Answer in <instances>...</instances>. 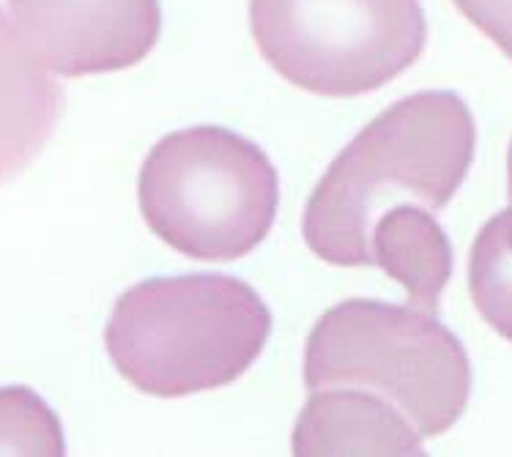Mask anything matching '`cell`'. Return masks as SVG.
Returning a JSON list of instances; mask_svg holds the SVG:
<instances>
[{"label": "cell", "mask_w": 512, "mask_h": 457, "mask_svg": "<svg viewBox=\"0 0 512 457\" xmlns=\"http://www.w3.org/2000/svg\"><path fill=\"white\" fill-rule=\"evenodd\" d=\"M507 192H510V200H512V143H510V154H507Z\"/></svg>", "instance_id": "4fadbf2b"}, {"label": "cell", "mask_w": 512, "mask_h": 457, "mask_svg": "<svg viewBox=\"0 0 512 457\" xmlns=\"http://www.w3.org/2000/svg\"><path fill=\"white\" fill-rule=\"evenodd\" d=\"M370 263L406 288L411 307L436 315L455 258L433 211L414 203H395L373 222Z\"/></svg>", "instance_id": "9c48e42d"}, {"label": "cell", "mask_w": 512, "mask_h": 457, "mask_svg": "<svg viewBox=\"0 0 512 457\" xmlns=\"http://www.w3.org/2000/svg\"><path fill=\"white\" fill-rule=\"evenodd\" d=\"M33 55L61 77L129 69L162 33L159 0H6Z\"/></svg>", "instance_id": "8992f818"}, {"label": "cell", "mask_w": 512, "mask_h": 457, "mask_svg": "<svg viewBox=\"0 0 512 457\" xmlns=\"http://www.w3.org/2000/svg\"><path fill=\"white\" fill-rule=\"evenodd\" d=\"M143 219L168 247L195 260H236L277 217L280 181L269 156L225 126H189L151 148L137 178Z\"/></svg>", "instance_id": "277c9868"}, {"label": "cell", "mask_w": 512, "mask_h": 457, "mask_svg": "<svg viewBox=\"0 0 512 457\" xmlns=\"http://www.w3.org/2000/svg\"><path fill=\"white\" fill-rule=\"evenodd\" d=\"M304 384L310 392L351 386L384 397L425 441L447 433L469 406L471 364L436 315L411 304L345 299L307 337Z\"/></svg>", "instance_id": "3957f363"}, {"label": "cell", "mask_w": 512, "mask_h": 457, "mask_svg": "<svg viewBox=\"0 0 512 457\" xmlns=\"http://www.w3.org/2000/svg\"><path fill=\"white\" fill-rule=\"evenodd\" d=\"M272 334V312L228 274L154 277L115 302L105 345L115 370L154 397L220 389L250 370Z\"/></svg>", "instance_id": "7a4b0ae2"}, {"label": "cell", "mask_w": 512, "mask_h": 457, "mask_svg": "<svg viewBox=\"0 0 512 457\" xmlns=\"http://www.w3.org/2000/svg\"><path fill=\"white\" fill-rule=\"evenodd\" d=\"M452 3L512 61V0H452Z\"/></svg>", "instance_id": "7c38bea8"}, {"label": "cell", "mask_w": 512, "mask_h": 457, "mask_svg": "<svg viewBox=\"0 0 512 457\" xmlns=\"http://www.w3.org/2000/svg\"><path fill=\"white\" fill-rule=\"evenodd\" d=\"M0 455H66L61 419L28 386H0Z\"/></svg>", "instance_id": "8fae6325"}, {"label": "cell", "mask_w": 512, "mask_h": 457, "mask_svg": "<svg viewBox=\"0 0 512 457\" xmlns=\"http://www.w3.org/2000/svg\"><path fill=\"white\" fill-rule=\"evenodd\" d=\"M477 126L452 91H419L376 115L337 154L304 208L307 247L332 266H373L370 230L384 208L447 206L469 176Z\"/></svg>", "instance_id": "6da1fadb"}, {"label": "cell", "mask_w": 512, "mask_h": 457, "mask_svg": "<svg viewBox=\"0 0 512 457\" xmlns=\"http://www.w3.org/2000/svg\"><path fill=\"white\" fill-rule=\"evenodd\" d=\"M250 31L283 80L332 99L384 88L428 44L419 0H250Z\"/></svg>", "instance_id": "5b68a950"}, {"label": "cell", "mask_w": 512, "mask_h": 457, "mask_svg": "<svg viewBox=\"0 0 512 457\" xmlns=\"http://www.w3.org/2000/svg\"><path fill=\"white\" fill-rule=\"evenodd\" d=\"M293 455H425L417 427L384 397L326 386L315 389L293 430Z\"/></svg>", "instance_id": "52a82bcc"}, {"label": "cell", "mask_w": 512, "mask_h": 457, "mask_svg": "<svg viewBox=\"0 0 512 457\" xmlns=\"http://www.w3.org/2000/svg\"><path fill=\"white\" fill-rule=\"evenodd\" d=\"M469 291L482 321L512 343V206L477 233L469 255Z\"/></svg>", "instance_id": "30bf717a"}, {"label": "cell", "mask_w": 512, "mask_h": 457, "mask_svg": "<svg viewBox=\"0 0 512 457\" xmlns=\"http://www.w3.org/2000/svg\"><path fill=\"white\" fill-rule=\"evenodd\" d=\"M61 110V85L0 9V184L42 154Z\"/></svg>", "instance_id": "ba28073f"}]
</instances>
